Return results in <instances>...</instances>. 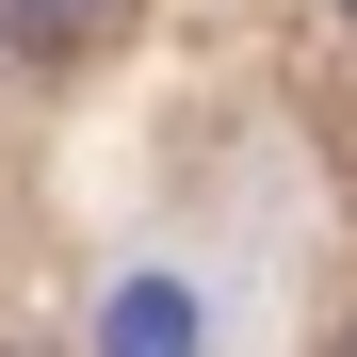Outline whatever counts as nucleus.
<instances>
[{
	"label": "nucleus",
	"mask_w": 357,
	"mask_h": 357,
	"mask_svg": "<svg viewBox=\"0 0 357 357\" xmlns=\"http://www.w3.org/2000/svg\"><path fill=\"white\" fill-rule=\"evenodd\" d=\"M0 49H17V66H82L98 49V0H0Z\"/></svg>",
	"instance_id": "obj_1"
},
{
	"label": "nucleus",
	"mask_w": 357,
	"mask_h": 357,
	"mask_svg": "<svg viewBox=\"0 0 357 357\" xmlns=\"http://www.w3.org/2000/svg\"><path fill=\"white\" fill-rule=\"evenodd\" d=\"M114 357H195V309L146 276V292H114Z\"/></svg>",
	"instance_id": "obj_2"
},
{
	"label": "nucleus",
	"mask_w": 357,
	"mask_h": 357,
	"mask_svg": "<svg viewBox=\"0 0 357 357\" xmlns=\"http://www.w3.org/2000/svg\"><path fill=\"white\" fill-rule=\"evenodd\" d=\"M0 357H17V341H0Z\"/></svg>",
	"instance_id": "obj_3"
},
{
	"label": "nucleus",
	"mask_w": 357,
	"mask_h": 357,
	"mask_svg": "<svg viewBox=\"0 0 357 357\" xmlns=\"http://www.w3.org/2000/svg\"><path fill=\"white\" fill-rule=\"evenodd\" d=\"M341 17H357V0H341Z\"/></svg>",
	"instance_id": "obj_4"
},
{
	"label": "nucleus",
	"mask_w": 357,
	"mask_h": 357,
	"mask_svg": "<svg viewBox=\"0 0 357 357\" xmlns=\"http://www.w3.org/2000/svg\"><path fill=\"white\" fill-rule=\"evenodd\" d=\"M341 357H357V341H341Z\"/></svg>",
	"instance_id": "obj_5"
}]
</instances>
